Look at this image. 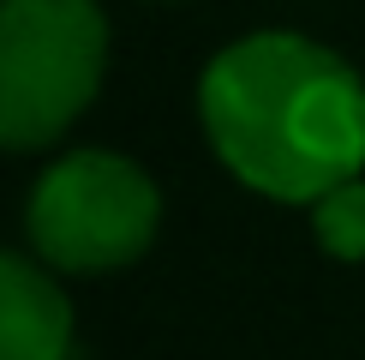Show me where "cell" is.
I'll list each match as a JSON object with an SVG mask.
<instances>
[{"label":"cell","instance_id":"6da1fadb","mask_svg":"<svg viewBox=\"0 0 365 360\" xmlns=\"http://www.w3.org/2000/svg\"><path fill=\"white\" fill-rule=\"evenodd\" d=\"M197 120L216 162L269 204H317L365 174V79L299 30H252L210 54Z\"/></svg>","mask_w":365,"mask_h":360},{"label":"cell","instance_id":"7a4b0ae2","mask_svg":"<svg viewBox=\"0 0 365 360\" xmlns=\"http://www.w3.org/2000/svg\"><path fill=\"white\" fill-rule=\"evenodd\" d=\"M108 79V19L96 0H0V150L60 144Z\"/></svg>","mask_w":365,"mask_h":360},{"label":"cell","instance_id":"5b68a950","mask_svg":"<svg viewBox=\"0 0 365 360\" xmlns=\"http://www.w3.org/2000/svg\"><path fill=\"white\" fill-rule=\"evenodd\" d=\"M312 210V234L336 264H365V174L329 186Z\"/></svg>","mask_w":365,"mask_h":360},{"label":"cell","instance_id":"277c9868","mask_svg":"<svg viewBox=\"0 0 365 360\" xmlns=\"http://www.w3.org/2000/svg\"><path fill=\"white\" fill-rule=\"evenodd\" d=\"M72 324L78 319L54 282V264L0 246V360H66Z\"/></svg>","mask_w":365,"mask_h":360},{"label":"cell","instance_id":"3957f363","mask_svg":"<svg viewBox=\"0 0 365 360\" xmlns=\"http://www.w3.org/2000/svg\"><path fill=\"white\" fill-rule=\"evenodd\" d=\"M162 229V186L144 162L108 144L60 150L36 174L24 204L30 252L66 276H102L126 270L156 246Z\"/></svg>","mask_w":365,"mask_h":360}]
</instances>
